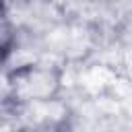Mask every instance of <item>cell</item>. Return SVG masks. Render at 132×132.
Masks as SVG:
<instances>
[{
    "mask_svg": "<svg viewBox=\"0 0 132 132\" xmlns=\"http://www.w3.org/2000/svg\"><path fill=\"white\" fill-rule=\"evenodd\" d=\"M66 89L64 62L50 58H33L4 68L2 111L16 118L29 109L58 103Z\"/></svg>",
    "mask_w": 132,
    "mask_h": 132,
    "instance_id": "6da1fadb",
    "label": "cell"
},
{
    "mask_svg": "<svg viewBox=\"0 0 132 132\" xmlns=\"http://www.w3.org/2000/svg\"><path fill=\"white\" fill-rule=\"evenodd\" d=\"M109 37L116 45L124 50H132V4H124L116 8L109 25Z\"/></svg>",
    "mask_w": 132,
    "mask_h": 132,
    "instance_id": "7a4b0ae2",
    "label": "cell"
},
{
    "mask_svg": "<svg viewBox=\"0 0 132 132\" xmlns=\"http://www.w3.org/2000/svg\"><path fill=\"white\" fill-rule=\"evenodd\" d=\"M16 132H74L72 118L68 113H60L56 118H43L35 122H27L16 128Z\"/></svg>",
    "mask_w": 132,
    "mask_h": 132,
    "instance_id": "3957f363",
    "label": "cell"
}]
</instances>
